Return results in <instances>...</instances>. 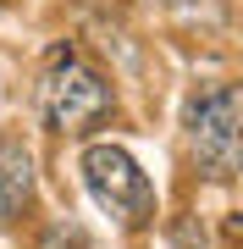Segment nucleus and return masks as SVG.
Returning <instances> with one entry per match:
<instances>
[{"label": "nucleus", "instance_id": "obj_2", "mask_svg": "<svg viewBox=\"0 0 243 249\" xmlns=\"http://www.w3.org/2000/svg\"><path fill=\"white\" fill-rule=\"evenodd\" d=\"M78 166H83V183H89L94 205H99V211H105L116 227L138 232V227L155 222V183L144 178V166H138L122 144L94 139L89 150H83Z\"/></svg>", "mask_w": 243, "mask_h": 249}, {"label": "nucleus", "instance_id": "obj_4", "mask_svg": "<svg viewBox=\"0 0 243 249\" xmlns=\"http://www.w3.org/2000/svg\"><path fill=\"white\" fill-rule=\"evenodd\" d=\"M33 199V155L22 150V139H0V227L17 222Z\"/></svg>", "mask_w": 243, "mask_h": 249}, {"label": "nucleus", "instance_id": "obj_1", "mask_svg": "<svg viewBox=\"0 0 243 249\" xmlns=\"http://www.w3.org/2000/svg\"><path fill=\"white\" fill-rule=\"evenodd\" d=\"M33 100H39L45 127H55V133H94V127L111 122V111H116V94H111L105 72L89 67L72 45H55L45 55Z\"/></svg>", "mask_w": 243, "mask_h": 249}, {"label": "nucleus", "instance_id": "obj_3", "mask_svg": "<svg viewBox=\"0 0 243 249\" xmlns=\"http://www.w3.org/2000/svg\"><path fill=\"white\" fill-rule=\"evenodd\" d=\"M188 155L210 183L238 178V83H210L188 100Z\"/></svg>", "mask_w": 243, "mask_h": 249}, {"label": "nucleus", "instance_id": "obj_5", "mask_svg": "<svg viewBox=\"0 0 243 249\" xmlns=\"http://www.w3.org/2000/svg\"><path fill=\"white\" fill-rule=\"evenodd\" d=\"M0 6H6V0H0Z\"/></svg>", "mask_w": 243, "mask_h": 249}]
</instances>
